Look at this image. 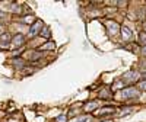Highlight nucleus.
Segmentation results:
<instances>
[{
  "label": "nucleus",
  "mask_w": 146,
  "mask_h": 122,
  "mask_svg": "<svg viewBox=\"0 0 146 122\" xmlns=\"http://www.w3.org/2000/svg\"><path fill=\"white\" fill-rule=\"evenodd\" d=\"M140 70L146 71V61H142V63H140Z\"/></svg>",
  "instance_id": "nucleus-23"
},
{
  "label": "nucleus",
  "mask_w": 146,
  "mask_h": 122,
  "mask_svg": "<svg viewBox=\"0 0 146 122\" xmlns=\"http://www.w3.org/2000/svg\"><path fill=\"white\" fill-rule=\"evenodd\" d=\"M53 48H54V42H47V44H44V45L40 48V50H41V51H45V50H53Z\"/></svg>",
  "instance_id": "nucleus-15"
},
{
  "label": "nucleus",
  "mask_w": 146,
  "mask_h": 122,
  "mask_svg": "<svg viewBox=\"0 0 146 122\" xmlns=\"http://www.w3.org/2000/svg\"><path fill=\"white\" fill-rule=\"evenodd\" d=\"M137 79H139L137 73L133 71V70H130V71L126 73V74H123V77H121V83H123V84H133Z\"/></svg>",
  "instance_id": "nucleus-2"
},
{
  "label": "nucleus",
  "mask_w": 146,
  "mask_h": 122,
  "mask_svg": "<svg viewBox=\"0 0 146 122\" xmlns=\"http://www.w3.org/2000/svg\"><path fill=\"white\" fill-rule=\"evenodd\" d=\"M10 42H12L10 33L6 32V33H2V35H0V48H9Z\"/></svg>",
  "instance_id": "nucleus-5"
},
{
  "label": "nucleus",
  "mask_w": 146,
  "mask_h": 122,
  "mask_svg": "<svg viewBox=\"0 0 146 122\" xmlns=\"http://www.w3.org/2000/svg\"><path fill=\"white\" fill-rule=\"evenodd\" d=\"M120 31H121V36H123V39H130L131 38V31L127 28V26H121L120 28Z\"/></svg>",
  "instance_id": "nucleus-8"
},
{
  "label": "nucleus",
  "mask_w": 146,
  "mask_h": 122,
  "mask_svg": "<svg viewBox=\"0 0 146 122\" xmlns=\"http://www.w3.org/2000/svg\"><path fill=\"white\" fill-rule=\"evenodd\" d=\"M142 54L146 57V45H145V47H142Z\"/></svg>",
  "instance_id": "nucleus-24"
},
{
  "label": "nucleus",
  "mask_w": 146,
  "mask_h": 122,
  "mask_svg": "<svg viewBox=\"0 0 146 122\" xmlns=\"http://www.w3.org/2000/svg\"><path fill=\"white\" fill-rule=\"evenodd\" d=\"M40 35L42 36V38H47L48 39V38H50V35H51V32H50V29L45 26V28H42V31L40 32Z\"/></svg>",
  "instance_id": "nucleus-13"
},
{
  "label": "nucleus",
  "mask_w": 146,
  "mask_h": 122,
  "mask_svg": "<svg viewBox=\"0 0 146 122\" xmlns=\"http://www.w3.org/2000/svg\"><path fill=\"white\" fill-rule=\"evenodd\" d=\"M139 89L140 90H146V80H143V81L139 83Z\"/></svg>",
  "instance_id": "nucleus-20"
},
{
  "label": "nucleus",
  "mask_w": 146,
  "mask_h": 122,
  "mask_svg": "<svg viewBox=\"0 0 146 122\" xmlns=\"http://www.w3.org/2000/svg\"><path fill=\"white\" fill-rule=\"evenodd\" d=\"M23 44H25V36H23L22 33H18V35H15L13 38H12V45H13V47L21 48Z\"/></svg>",
  "instance_id": "nucleus-6"
},
{
  "label": "nucleus",
  "mask_w": 146,
  "mask_h": 122,
  "mask_svg": "<svg viewBox=\"0 0 146 122\" xmlns=\"http://www.w3.org/2000/svg\"><path fill=\"white\" fill-rule=\"evenodd\" d=\"M105 26H107V31H108V33L111 35V36H114L120 31V25H118L117 22H114V20H107L105 22Z\"/></svg>",
  "instance_id": "nucleus-3"
},
{
  "label": "nucleus",
  "mask_w": 146,
  "mask_h": 122,
  "mask_svg": "<svg viewBox=\"0 0 146 122\" xmlns=\"http://www.w3.org/2000/svg\"><path fill=\"white\" fill-rule=\"evenodd\" d=\"M139 42L145 47L146 45V32H140L139 33Z\"/></svg>",
  "instance_id": "nucleus-16"
},
{
  "label": "nucleus",
  "mask_w": 146,
  "mask_h": 122,
  "mask_svg": "<svg viewBox=\"0 0 146 122\" xmlns=\"http://www.w3.org/2000/svg\"><path fill=\"white\" fill-rule=\"evenodd\" d=\"M98 105H100V102H96V100L95 102H89V103L85 105V111H86V112H92L95 108H98Z\"/></svg>",
  "instance_id": "nucleus-11"
},
{
  "label": "nucleus",
  "mask_w": 146,
  "mask_h": 122,
  "mask_svg": "<svg viewBox=\"0 0 146 122\" xmlns=\"http://www.w3.org/2000/svg\"><path fill=\"white\" fill-rule=\"evenodd\" d=\"M130 111H133V108H124V109H123V115L130 113Z\"/></svg>",
  "instance_id": "nucleus-22"
},
{
  "label": "nucleus",
  "mask_w": 146,
  "mask_h": 122,
  "mask_svg": "<svg viewBox=\"0 0 146 122\" xmlns=\"http://www.w3.org/2000/svg\"><path fill=\"white\" fill-rule=\"evenodd\" d=\"M41 28H42V22L41 20H35L34 23H32V26L29 28V38H34L35 35H38L40 32H41Z\"/></svg>",
  "instance_id": "nucleus-4"
},
{
  "label": "nucleus",
  "mask_w": 146,
  "mask_h": 122,
  "mask_svg": "<svg viewBox=\"0 0 146 122\" xmlns=\"http://www.w3.org/2000/svg\"><path fill=\"white\" fill-rule=\"evenodd\" d=\"M12 64H13L16 68H23V67H25V61H23L22 58H13V61H12Z\"/></svg>",
  "instance_id": "nucleus-10"
},
{
  "label": "nucleus",
  "mask_w": 146,
  "mask_h": 122,
  "mask_svg": "<svg viewBox=\"0 0 146 122\" xmlns=\"http://www.w3.org/2000/svg\"><path fill=\"white\" fill-rule=\"evenodd\" d=\"M2 31H3V26H2V25H0V33H2Z\"/></svg>",
  "instance_id": "nucleus-26"
},
{
  "label": "nucleus",
  "mask_w": 146,
  "mask_h": 122,
  "mask_svg": "<svg viewBox=\"0 0 146 122\" xmlns=\"http://www.w3.org/2000/svg\"><path fill=\"white\" fill-rule=\"evenodd\" d=\"M56 122H67L66 115H64V113H63V115H58V116L56 118Z\"/></svg>",
  "instance_id": "nucleus-18"
},
{
  "label": "nucleus",
  "mask_w": 146,
  "mask_h": 122,
  "mask_svg": "<svg viewBox=\"0 0 146 122\" xmlns=\"http://www.w3.org/2000/svg\"><path fill=\"white\" fill-rule=\"evenodd\" d=\"M72 122H91V116L89 115H83V116H79L76 119H73Z\"/></svg>",
  "instance_id": "nucleus-12"
},
{
  "label": "nucleus",
  "mask_w": 146,
  "mask_h": 122,
  "mask_svg": "<svg viewBox=\"0 0 146 122\" xmlns=\"http://www.w3.org/2000/svg\"><path fill=\"white\" fill-rule=\"evenodd\" d=\"M120 96L123 99H139L140 92L135 87H126L123 90H120Z\"/></svg>",
  "instance_id": "nucleus-1"
},
{
  "label": "nucleus",
  "mask_w": 146,
  "mask_h": 122,
  "mask_svg": "<svg viewBox=\"0 0 146 122\" xmlns=\"http://www.w3.org/2000/svg\"><path fill=\"white\" fill-rule=\"evenodd\" d=\"M34 16H23L22 18V23H34Z\"/></svg>",
  "instance_id": "nucleus-17"
},
{
  "label": "nucleus",
  "mask_w": 146,
  "mask_h": 122,
  "mask_svg": "<svg viewBox=\"0 0 146 122\" xmlns=\"http://www.w3.org/2000/svg\"><path fill=\"white\" fill-rule=\"evenodd\" d=\"M143 28H145V31H146V20H145V23H143Z\"/></svg>",
  "instance_id": "nucleus-25"
},
{
  "label": "nucleus",
  "mask_w": 146,
  "mask_h": 122,
  "mask_svg": "<svg viewBox=\"0 0 146 122\" xmlns=\"http://www.w3.org/2000/svg\"><path fill=\"white\" fill-rule=\"evenodd\" d=\"M29 54H32V55H29L31 61H36L38 58H41V52H38V51H34V52H29Z\"/></svg>",
  "instance_id": "nucleus-14"
},
{
  "label": "nucleus",
  "mask_w": 146,
  "mask_h": 122,
  "mask_svg": "<svg viewBox=\"0 0 146 122\" xmlns=\"http://www.w3.org/2000/svg\"><path fill=\"white\" fill-rule=\"evenodd\" d=\"M111 94H113V92H111V89H108V87H104L100 92V97H102V99H110Z\"/></svg>",
  "instance_id": "nucleus-9"
},
{
  "label": "nucleus",
  "mask_w": 146,
  "mask_h": 122,
  "mask_svg": "<svg viewBox=\"0 0 146 122\" xmlns=\"http://www.w3.org/2000/svg\"><path fill=\"white\" fill-rule=\"evenodd\" d=\"M113 112H115V108H113V106H104V108L98 109L95 115H98V116H105V115H111Z\"/></svg>",
  "instance_id": "nucleus-7"
},
{
  "label": "nucleus",
  "mask_w": 146,
  "mask_h": 122,
  "mask_svg": "<svg viewBox=\"0 0 146 122\" xmlns=\"http://www.w3.org/2000/svg\"><path fill=\"white\" fill-rule=\"evenodd\" d=\"M6 20H7V15L0 10V22H6Z\"/></svg>",
  "instance_id": "nucleus-19"
},
{
  "label": "nucleus",
  "mask_w": 146,
  "mask_h": 122,
  "mask_svg": "<svg viewBox=\"0 0 146 122\" xmlns=\"http://www.w3.org/2000/svg\"><path fill=\"white\" fill-rule=\"evenodd\" d=\"M21 10H22V7H19V6H16V5L12 6V12H18V13H21Z\"/></svg>",
  "instance_id": "nucleus-21"
}]
</instances>
